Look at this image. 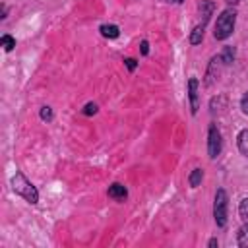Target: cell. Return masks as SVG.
<instances>
[{
  "instance_id": "obj_12",
  "label": "cell",
  "mask_w": 248,
  "mask_h": 248,
  "mask_svg": "<svg viewBox=\"0 0 248 248\" xmlns=\"http://www.w3.org/2000/svg\"><path fill=\"white\" fill-rule=\"evenodd\" d=\"M219 56H221L223 64H231V62L234 60V48H232V46H227V48H225V50H223Z\"/></svg>"
},
{
  "instance_id": "obj_1",
  "label": "cell",
  "mask_w": 248,
  "mask_h": 248,
  "mask_svg": "<svg viewBox=\"0 0 248 248\" xmlns=\"http://www.w3.org/2000/svg\"><path fill=\"white\" fill-rule=\"evenodd\" d=\"M12 190H14L17 196L25 198L29 203H37V202H39V192H37V188H35L21 172H16V174L12 176Z\"/></svg>"
},
{
  "instance_id": "obj_11",
  "label": "cell",
  "mask_w": 248,
  "mask_h": 248,
  "mask_svg": "<svg viewBox=\"0 0 248 248\" xmlns=\"http://www.w3.org/2000/svg\"><path fill=\"white\" fill-rule=\"evenodd\" d=\"M238 246L248 248V225L240 227V231H238Z\"/></svg>"
},
{
  "instance_id": "obj_3",
  "label": "cell",
  "mask_w": 248,
  "mask_h": 248,
  "mask_svg": "<svg viewBox=\"0 0 248 248\" xmlns=\"http://www.w3.org/2000/svg\"><path fill=\"white\" fill-rule=\"evenodd\" d=\"M213 217H215V223L219 227H225L227 225V192L225 190H217V194H215Z\"/></svg>"
},
{
  "instance_id": "obj_7",
  "label": "cell",
  "mask_w": 248,
  "mask_h": 248,
  "mask_svg": "<svg viewBox=\"0 0 248 248\" xmlns=\"http://www.w3.org/2000/svg\"><path fill=\"white\" fill-rule=\"evenodd\" d=\"M238 149H240L242 155L248 157V128L238 134Z\"/></svg>"
},
{
  "instance_id": "obj_5",
  "label": "cell",
  "mask_w": 248,
  "mask_h": 248,
  "mask_svg": "<svg viewBox=\"0 0 248 248\" xmlns=\"http://www.w3.org/2000/svg\"><path fill=\"white\" fill-rule=\"evenodd\" d=\"M188 97H190L192 112L196 114L198 112V79L196 78H190V81H188Z\"/></svg>"
},
{
  "instance_id": "obj_14",
  "label": "cell",
  "mask_w": 248,
  "mask_h": 248,
  "mask_svg": "<svg viewBox=\"0 0 248 248\" xmlns=\"http://www.w3.org/2000/svg\"><path fill=\"white\" fill-rule=\"evenodd\" d=\"M238 213H240V217H242L244 221H248V198H244V200L240 202V205H238Z\"/></svg>"
},
{
  "instance_id": "obj_13",
  "label": "cell",
  "mask_w": 248,
  "mask_h": 248,
  "mask_svg": "<svg viewBox=\"0 0 248 248\" xmlns=\"http://www.w3.org/2000/svg\"><path fill=\"white\" fill-rule=\"evenodd\" d=\"M2 46H4V50H12L16 46V39L10 37V35H4L2 37Z\"/></svg>"
},
{
  "instance_id": "obj_15",
  "label": "cell",
  "mask_w": 248,
  "mask_h": 248,
  "mask_svg": "<svg viewBox=\"0 0 248 248\" xmlns=\"http://www.w3.org/2000/svg\"><path fill=\"white\" fill-rule=\"evenodd\" d=\"M41 118H43V120H52V110H50V107H43V108H41Z\"/></svg>"
},
{
  "instance_id": "obj_6",
  "label": "cell",
  "mask_w": 248,
  "mask_h": 248,
  "mask_svg": "<svg viewBox=\"0 0 248 248\" xmlns=\"http://www.w3.org/2000/svg\"><path fill=\"white\" fill-rule=\"evenodd\" d=\"M126 196H128V190H126L122 184H118V182H114V184L108 188V198H112V200H116V202H122Z\"/></svg>"
},
{
  "instance_id": "obj_2",
  "label": "cell",
  "mask_w": 248,
  "mask_h": 248,
  "mask_svg": "<svg viewBox=\"0 0 248 248\" xmlns=\"http://www.w3.org/2000/svg\"><path fill=\"white\" fill-rule=\"evenodd\" d=\"M234 23H236V12H234V10H231V8L223 10V12H221V16H219V17H217V21H215V31H213L215 39H219V41L227 39V37L232 33Z\"/></svg>"
},
{
  "instance_id": "obj_19",
  "label": "cell",
  "mask_w": 248,
  "mask_h": 248,
  "mask_svg": "<svg viewBox=\"0 0 248 248\" xmlns=\"http://www.w3.org/2000/svg\"><path fill=\"white\" fill-rule=\"evenodd\" d=\"M147 46H149V45H147V41H143V43H141V52H143V54H147V52H149V48H147Z\"/></svg>"
},
{
  "instance_id": "obj_21",
  "label": "cell",
  "mask_w": 248,
  "mask_h": 248,
  "mask_svg": "<svg viewBox=\"0 0 248 248\" xmlns=\"http://www.w3.org/2000/svg\"><path fill=\"white\" fill-rule=\"evenodd\" d=\"M225 2H229V4H236L238 0H225Z\"/></svg>"
},
{
  "instance_id": "obj_10",
  "label": "cell",
  "mask_w": 248,
  "mask_h": 248,
  "mask_svg": "<svg viewBox=\"0 0 248 248\" xmlns=\"http://www.w3.org/2000/svg\"><path fill=\"white\" fill-rule=\"evenodd\" d=\"M202 178H203V170L202 169H194L192 174H190V178H188V182H190L192 188H198L200 182H202Z\"/></svg>"
},
{
  "instance_id": "obj_20",
  "label": "cell",
  "mask_w": 248,
  "mask_h": 248,
  "mask_svg": "<svg viewBox=\"0 0 248 248\" xmlns=\"http://www.w3.org/2000/svg\"><path fill=\"white\" fill-rule=\"evenodd\" d=\"M167 2H172V4H180L182 0H167Z\"/></svg>"
},
{
  "instance_id": "obj_18",
  "label": "cell",
  "mask_w": 248,
  "mask_h": 248,
  "mask_svg": "<svg viewBox=\"0 0 248 248\" xmlns=\"http://www.w3.org/2000/svg\"><path fill=\"white\" fill-rule=\"evenodd\" d=\"M124 62H126V66H128V70H134V68H136V60H134V58H126Z\"/></svg>"
},
{
  "instance_id": "obj_4",
  "label": "cell",
  "mask_w": 248,
  "mask_h": 248,
  "mask_svg": "<svg viewBox=\"0 0 248 248\" xmlns=\"http://www.w3.org/2000/svg\"><path fill=\"white\" fill-rule=\"evenodd\" d=\"M207 151H209V157L215 159L219 153H221V132L217 130L215 124L209 126V136H207Z\"/></svg>"
},
{
  "instance_id": "obj_17",
  "label": "cell",
  "mask_w": 248,
  "mask_h": 248,
  "mask_svg": "<svg viewBox=\"0 0 248 248\" xmlns=\"http://www.w3.org/2000/svg\"><path fill=\"white\" fill-rule=\"evenodd\" d=\"M240 107H242V112L248 114V91L242 95V101H240Z\"/></svg>"
},
{
  "instance_id": "obj_16",
  "label": "cell",
  "mask_w": 248,
  "mask_h": 248,
  "mask_svg": "<svg viewBox=\"0 0 248 248\" xmlns=\"http://www.w3.org/2000/svg\"><path fill=\"white\" fill-rule=\"evenodd\" d=\"M97 112V105L95 103H87L83 108V114H95Z\"/></svg>"
},
{
  "instance_id": "obj_8",
  "label": "cell",
  "mask_w": 248,
  "mask_h": 248,
  "mask_svg": "<svg viewBox=\"0 0 248 248\" xmlns=\"http://www.w3.org/2000/svg\"><path fill=\"white\" fill-rule=\"evenodd\" d=\"M101 35L108 37V39H116L120 35V31H118L116 25H101Z\"/></svg>"
},
{
  "instance_id": "obj_9",
  "label": "cell",
  "mask_w": 248,
  "mask_h": 248,
  "mask_svg": "<svg viewBox=\"0 0 248 248\" xmlns=\"http://www.w3.org/2000/svg\"><path fill=\"white\" fill-rule=\"evenodd\" d=\"M202 39H203V23H202V25H196V27L192 29L190 43H192V45H198V43H202Z\"/></svg>"
}]
</instances>
